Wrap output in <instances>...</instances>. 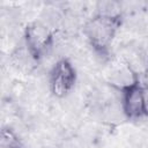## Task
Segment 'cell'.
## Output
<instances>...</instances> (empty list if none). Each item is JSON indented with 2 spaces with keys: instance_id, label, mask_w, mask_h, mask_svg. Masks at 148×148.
Instances as JSON below:
<instances>
[{
  "instance_id": "obj_1",
  "label": "cell",
  "mask_w": 148,
  "mask_h": 148,
  "mask_svg": "<svg viewBox=\"0 0 148 148\" xmlns=\"http://www.w3.org/2000/svg\"><path fill=\"white\" fill-rule=\"evenodd\" d=\"M121 24V14L97 13L84 23L83 34L89 45L98 56L108 57L110 53V46L112 45Z\"/></svg>"
},
{
  "instance_id": "obj_2",
  "label": "cell",
  "mask_w": 148,
  "mask_h": 148,
  "mask_svg": "<svg viewBox=\"0 0 148 148\" xmlns=\"http://www.w3.org/2000/svg\"><path fill=\"white\" fill-rule=\"evenodd\" d=\"M23 38L24 46L31 56L39 61L52 47L54 34L45 23L40 21H31L24 28Z\"/></svg>"
},
{
  "instance_id": "obj_3",
  "label": "cell",
  "mask_w": 148,
  "mask_h": 148,
  "mask_svg": "<svg viewBox=\"0 0 148 148\" xmlns=\"http://www.w3.org/2000/svg\"><path fill=\"white\" fill-rule=\"evenodd\" d=\"M76 82V71L72 62L66 59H59L50 72L49 86L54 97L62 98L67 96Z\"/></svg>"
},
{
  "instance_id": "obj_4",
  "label": "cell",
  "mask_w": 148,
  "mask_h": 148,
  "mask_svg": "<svg viewBox=\"0 0 148 148\" xmlns=\"http://www.w3.org/2000/svg\"><path fill=\"white\" fill-rule=\"evenodd\" d=\"M121 109L126 118L136 120L145 117L143 106V86L141 80L123 89L121 91Z\"/></svg>"
},
{
  "instance_id": "obj_5",
  "label": "cell",
  "mask_w": 148,
  "mask_h": 148,
  "mask_svg": "<svg viewBox=\"0 0 148 148\" xmlns=\"http://www.w3.org/2000/svg\"><path fill=\"white\" fill-rule=\"evenodd\" d=\"M0 145L1 148H25L21 138L9 126L2 127L0 135Z\"/></svg>"
},
{
  "instance_id": "obj_6",
  "label": "cell",
  "mask_w": 148,
  "mask_h": 148,
  "mask_svg": "<svg viewBox=\"0 0 148 148\" xmlns=\"http://www.w3.org/2000/svg\"><path fill=\"white\" fill-rule=\"evenodd\" d=\"M143 106H145V117H148V87L145 86H143Z\"/></svg>"
},
{
  "instance_id": "obj_7",
  "label": "cell",
  "mask_w": 148,
  "mask_h": 148,
  "mask_svg": "<svg viewBox=\"0 0 148 148\" xmlns=\"http://www.w3.org/2000/svg\"><path fill=\"white\" fill-rule=\"evenodd\" d=\"M143 75H145V81H143V83H142V82H141V83H142L145 87H148V65H147V67H146V69H145V74H143Z\"/></svg>"
}]
</instances>
